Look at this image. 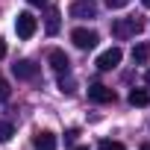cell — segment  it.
<instances>
[{
	"instance_id": "6da1fadb",
	"label": "cell",
	"mask_w": 150,
	"mask_h": 150,
	"mask_svg": "<svg viewBox=\"0 0 150 150\" xmlns=\"http://www.w3.org/2000/svg\"><path fill=\"white\" fill-rule=\"evenodd\" d=\"M141 18H118L115 24H112V35L115 38H132V35H138L141 33Z\"/></svg>"
},
{
	"instance_id": "7a4b0ae2",
	"label": "cell",
	"mask_w": 150,
	"mask_h": 150,
	"mask_svg": "<svg viewBox=\"0 0 150 150\" xmlns=\"http://www.w3.org/2000/svg\"><path fill=\"white\" fill-rule=\"evenodd\" d=\"M71 41H74V47H80V50H91V47H97V33L94 30H86V27H77L71 33Z\"/></svg>"
},
{
	"instance_id": "3957f363",
	"label": "cell",
	"mask_w": 150,
	"mask_h": 150,
	"mask_svg": "<svg viewBox=\"0 0 150 150\" xmlns=\"http://www.w3.org/2000/svg\"><path fill=\"white\" fill-rule=\"evenodd\" d=\"M35 27H38V21H35L30 12H21V15L15 18V33H18V38H33V35H35Z\"/></svg>"
},
{
	"instance_id": "277c9868",
	"label": "cell",
	"mask_w": 150,
	"mask_h": 150,
	"mask_svg": "<svg viewBox=\"0 0 150 150\" xmlns=\"http://www.w3.org/2000/svg\"><path fill=\"white\" fill-rule=\"evenodd\" d=\"M71 18H80V21L97 18V3L94 0H74L71 3Z\"/></svg>"
},
{
	"instance_id": "5b68a950",
	"label": "cell",
	"mask_w": 150,
	"mask_h": 150,
	"mask_svg": "<svg viewBox=\"0 0 150 150\" xmlns=\"http://www.w3.org/2000/svg\"><path fill=\"white\" fill-rule=\"evenodd\" d=\"M121 56H124V53H121V47H109V50H103V53L97 56V62H94V65H97L100 71H112V68H118V65H121Z\"/></svg>"
},
{
	"instance_id": "8992f818",
	"label": "cell",
	"mask_w": 150,
	"mask_h": 150,
	"mask_svg": "<svg viewBox=\"0 0 150 150\" xmlns=\"http://www.w3.org/2000/svg\"><path fill=\"white\" fill-rule=\"evenodd\" d=\"M12 74L18 80H35L38 77V65L33 62V59H18L15 65H12Z\"/></svg>"
},
{
	"instance_id": "52a82bcc",
	"label": "cell",
	"mask_w": 150,
	"mask_h": 150,
	"mask_svg": "<svg viewBox=\"0 0 150 150\" xmlns=\"http://www.w3.org/2000/svg\"><path fill=\"white\" fill-rule=\"evenodd\" d=\"M88 100L91 103H115V91L103 83H94V86H88Z\"/></svg>"
},
{
	"instance_id": "ba28073f",
	"label": "cell",
	"mask_w": 150,
	"mask_h": 150,
	"mask_svg": "<svg viewBox=\"0 0 150 150\" xmlns=\"http://www.w3.org/2000/svg\"><path fill=\"white\" fill-rule=\"evenodd\" d=\"M50 68L56 71V74H71V59L62 53V50H50Z\"/></svg>"
},
{
	"instance_id": "9c48e42d",
	"label": "cell",
	"mask_w": 150,
	"mask_h": 150,
	"mask_svg": "<svg viewBox=\"0 0 150 150\" xmlns=\"http://www.w3.org/2000/svg\"><path fill=\"white\" fill-rule=\"evenodd\" d=\"M33 147L35 150H56V135L53 132H35V138H33Z\"/></svg>"
},
{
	"instance_id": "30bf717a",
	"label": "cell",
	"mask_w": 150,
	"mask_h": 150,
	"mask_svg": "<svg viewBox=\"0 0 150 150\" xmlns=\"http://www.w3.org/2000/svg\"><path fill=\"white\" fill-rule=\"evenodd\" d=\"M132 62H135V65L150 62V44H147V41H141V44H135V47H132Z\"/></svg>"
},
{
	"instance_id": "8fae6325",
	"label": "cell",
	"mask_w": 150,
	"mask_h": 150,
	"mask_svg": "<svg viewBox=\"0 0 150 150\" xmlns=\"http://www.w3.org/2000/svg\"><path fill=\"white\" fill-rule=\"evenodd\" d=\"M59 27H62V21H59V9H50V12H47V21H44L47 35H56V33H59Z\"/></svg>"
},
{
	"instance_id": "7c38bea8",
	"label": "cell",
	"mask_w": 150,
	"mask_h": 150,
	"mask_svg": "<svg viewBox=\"0 0 150 150\" xmlns=\"http://www.w3.org/2000/svg\"><path fill=\"white\" fill-rule=\"evenodd\" d=\"M129 103L132 106H147L150 103V91L147 88H132L129 91Z\"/></svg>"
},
{
	"instance_id": "4fadbf2b",
	"label": "cell",
	"mask_w": 150,
	"mask_h": 150,
	"mask_svg": "<svg viewBox=\"0 0 150 150\" xmlns=\"http://www.w3.org/2000/svg\"><path fill=\"white\" fill-rule=\"evenodd\" d=\"M59 88H62L65 94H74V91H77V83H74L71 74H59Z\"/></svg>"
},
{
	"instance_id": "5bb4252c",
	"label": "cell",
	"mask_w": 150,
	"mask_h": 150,
	"mask_svg": "<svg viewBox=\"0 0 150 150\" xmlns=\"http://www.w3.org/2000/svg\"><path fill=\"white\" fill-rule=\"evenodd\" d=\"M15 135V129H12V124L9 121H3V118H0V141H9Z\"/></svg>"
},
{
	"instance_id": "9a60e30c",
	"label": "cell",
	"mask_w": 150,
	"mask_h": 150,
	"mask_svg": "<svg viewBox=\"0 0 150 150\" xmlns=\"http://www.w3.org/2000/svg\"><path fill=\"white\" fill-rule=\"evenodd\" d=\"M97 150H127L124 144H118V141H100V147Z\"/></svg>"
},
{
	"instance_id": "2e32d148",
	"label": "cell",
	"mask_w": 150,
	"mask_h": 150,
	"mask_svg": "<svg viewBox=\"0 0 150 150\" xmlns=\"http://www.w3.org/2000/svg\"><path fill=\"white\" fill-rule=\"evenodd\" d=\"M9 91H12V88H9V83L0 77V103H3V100H9Z\"/></svg>"
},
{
	"instance_id": "e0dca14e",
	"label": "cell",
	"mask_w": 150,
	"mask_h": 150,
	"mask_svg": "<svg viewBox=\"0 0 150 150\" xmlns=\"http://www.w3.org/2000/svg\"><path fill=\"white\" fill-rule=\"evenodd\" d=\"M127 3H129V0H106V6H109V9H124Z\"/></svg>"
},
{
	"instance_id": "ac0fdd59",
	"label": "cell",
	"mask_w": 150,
	"mask_h": 150,
	"mask_svg": "<svg viewBox=\"0 0 150 150\" xmlns=\"http://www.w3.org/2000/svg\"><path fill=\"white\" fill-rule=\"evenodd\" d=\"M3 56H6V44H3V41H0V59H3Z\"/></svg>"
},
{
	"instance_id": "d6986e66",
	"label": "cell",
	"mask_w": 150,
	"mask_h": 150,
	"mask_svg": "<svg viewBox=\"0 0 150 150\" xmlns=\"http://www.w3.org/2000/svg\"><path fill=\"white\" fill-rule=\"evenodd\" d=\"M30 3H33V6H44V3H47V0H30Z\"/></svg>"
},
{
	"instance_id": "ffe728a7",
	"label": "cell",
	"mask_w": 150,
	"mask_h": 150,
	"mask_svg": "<svg viewBox=\"0 0 150 150\" xmlns=\"http://www.w3.org/2000/svg\"><path fill=\"white\" fill-rule=\"evenodd\" d=\"M144 80H147V86H150V71H147V74H144Z\"/></svg>"
},
{
	"instance_id": "44dd1931",
	"label": "cell",
	"mask_w": 150,
	"mask_h": 150,
	"mask_svg": "<svg viewBox=\"0 0 150 150\" xmlns=\"http://www.w3.org/2000/svg\"><path fill=\"white\" fill-rule=\"evenodd\" d=\"M141 150H150V141H147V144H141Z\"/></svg>"
},
{
	"instance_id": "7402d4cb",
	"label": "cell",
	"mask_w": 150,
	"mask_h": 150,
	"mask_svg": "<svg viewBox=\"0 0 150 150\" xmlns=\"http://www.w3.org/2000/svg\"><path fill=\"white\" fill-rule=\"evenodd\" d=\"M141 3H144V6H147V9H150V0H141Z\"/></svg>"
},
{
	"instance_id": "603a6c76",
	"label": "cell",
	"mask_w": 150,
	"mask_h": 150,
	"mask_svg": "<svg viewBox=\"0 0 150 150\" xmlns=\"http://www.w3.org/2000/svg\"><path fill=\"white\" fill-rule=\"evenodd\" d=\"M74 150H88V147H74Z\"/></svg>"
}]
</instances>
